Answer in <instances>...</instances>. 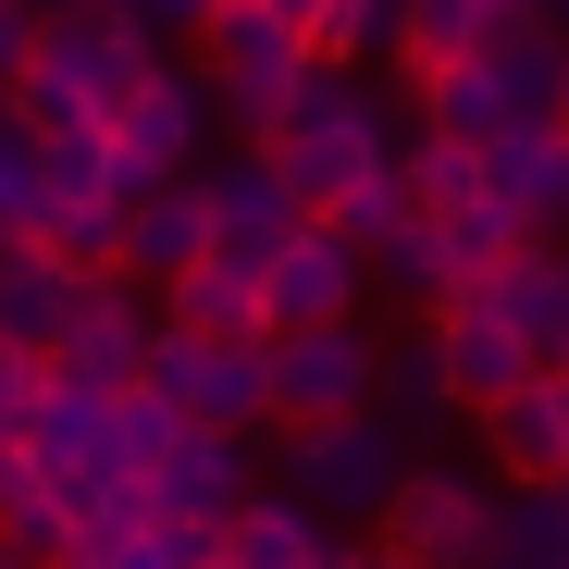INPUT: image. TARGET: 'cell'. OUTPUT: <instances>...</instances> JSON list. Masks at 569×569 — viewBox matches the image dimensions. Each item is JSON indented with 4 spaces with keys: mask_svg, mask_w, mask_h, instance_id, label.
Wrapping results in <instances>:
<instances>
[{
    "mask_svg": "<svg viewBox=\"0 0 569 569\" xmlns=\"http://www.w3.org/2000/svg\"><path fill=\"white\" fill-rule=\"evenodd\" d=\"M397 13H409V0H335V13L310 26V50L322 62H371V50H397Z\"/></svg>",
    "mask_w": 569,
    "mask_h": 569,
    "instance_id": "obj_32",
    "label": "cell"
},
{
    "mask_svg": "<svg viewBox=\"0 0 569 569\" xmlns=\"http://www.w3.org/2000/svg\"><path fill=\"white\" fill-rule=\"evenodd\" d=\"M545 124H569V74H557V112H545Z\"/></svg>",
    "mask_w": 569,
    "mask_h": 569,
    "instance_id": "obj_41",
    "label": "cell"
},
{
    "mask_svg": "<svg viewBox=\"0 0 569 569\" xmlns=\"http://www.w3.org/2000/svg\"><path fill=\"white\" fill-rule=\"evenodd\" d=\"M371 371H385V347H371L359 322H284L272 335V421H347L371 409Z\"/></svg>",
    "mask_w": 569,
    "mask_h": 569,
    "instance_id": "obj_8",
    "label": "cell"
},
{
    "mask_svg": "<svg viewBox=\"0 0 569 569\" xmlns=\"http://www.w3.org/2000/svg\"><path fill=\"white\" fill-rule=\"evenodd\" d=\"M199 74H211V112L223 124H248V137H272L284 112H298V87H310V26L298 13H272V0H223V13L199 26Z\"/></svg>",
    "mask_w": 569,
    "mask_h": 569,
    "instance_id": "obj_3",
    "label": "cell"
},
{
    "mask_svg": "<svg viewBox=\"0 0 569 569\" xmlns=\"http://www.w3.org/2000/svg\"><path fill=\"white\" fill-rule=\"evenodd\" d=\"M409 470V433L385 409H347V421H298L284 433V496H310L322 520H371Z\"/></svg>",
    "mask_w": 569,
    "mask_h": 569,
    "instance_id": "obj_5",
    "label": "cell"
},
{
    "mask_svg": "<svg viewBox=\"0 0 569 569\" xmlns=\"http://www.w3.org/2000/svg\"><path fill=\"white\" fill-rule=\"evenodd\" d=\"M260 149H272V173H284V186H298V211H310V223H335L359 186H385V173H397V137H385V112L347 87V62H310L298 112H284Z\"/></svg>",
    "mask_w": 569,
    "mask_h": 569,
    "instance_id": "obj_2",
    "label": "cell"
},
{
    "mask_svg": "<svg viewBox=\"0 0 569 569\" xmlns=\"http://www.w3.org/2000/svg\"><path fill=\"white\" fill-rule=\"evenodd\" d=\"M322 545H335V532H322L310 496H260V483H248V496L223 508V569H322Z\"/></svg>",
    "mask_w": 569,
    "mask_h": 569,
    "instance_id": "obj_20",
    "label": "cell"
},
{
    "mask_svg": "<svg viewBox=\"0 0 569 569\" xmlns=\"http://www.w3.org/2000/svg\"><path fill=\"white\" fill-rule=\"evenodd\" d=\"M483 62H496V87H508V112L532 124V112H557V74H569V38H557V26L532 13V26H508V38L483 50Z\"/></svg>",
    "mask_w": 569,
    "mask_h": 569,
    "instance_id": "obj_27",
    "label": "cell"
},
{
    "mask_svg": "<svg viewBox=\"0 0 569 569\" xmlns=\"http://www.w3.org/2000/svg\"><path fill=\"white\" fill-rule=\"evenodd\" d=\"M322 569H397L385 545H322Z\"/></svg>",
    "mask_w": 569,
    "mask_h": 569,
    "instance_id": "obj_37",
    "label": "cell"
},
{
    "mask_svg": "<svg viewBox=\"0 0 569 569\" xmlns=\"http://www.w3.org/2000/svg\"><path fill=\"white\" fill-rule=\"evenodd\" d=\"M26 50H38V13H13V0H0V87L26 74Z\"/></svg>",
    "mask_w": 569,
    "mask_h": 569,
    "instance_id": "obj_36",
    "label": "cell"
},
{
    "mask_svg": "<svg viewBox=\"0 0 569 569\" xmlns=\"http://www.w3.org/2000/svg\"><path fill=\"white\" fill-rule=\"evenodd\" d=\"M433 347H446L458 409H496L508 385H532V347H520V322L496 310V284H446V298H433Z\"/></svg>",
    "mask_w": 569,
    "mask_h": 569,
    "instance_id": "obj_11",
    "label": "cell"
},
{
    "mask_svg": "<svg viewBox=\"0 0 569 569\" xmlns=\"http://www.w3.org/2000/svg\"><path fill=\"white\" fill-rule=\"evenodd\" d=\"M397 569H409V557H397Z\"/></svg>",
    "mask_w": 569,
    "mask_h": 569,
    "instance_id": "obj_45",
    "label": "cell"
},
{
    "mask_svg": "<svg viewBox=\"0 0 569 569\" xmlns=\"http://www.w3.org/2000/svg\"><path fill=\"white\" fill-rule=\"evenodd\" d=\"M359 284H371L359 236H347V223H298V236L260 260V322H272V335H284V322H359Z\"/></svg>",
    "mask_w": 569,
    "mask_h": 569,
    "instance_id": "obj_10",
    "label": "cell"
},
{
    "mask_svg": "<svg viewBox=\"0 0 569 569\" xmlns=\"http://www.w3.org/2000/svg\"><path fill=\"white\" fill-rule=\"evenodd\" d=\"M483 199H508L532 236L545 223H569V124H508V137H483Z\"/></svg>",
    "mask_w": 569,
    "mask_h": 569,
    "instance_id": "obj_16",
    "label": "cell"
},
{
    "mask_svg": "<svg viewBox=\"0 0 569 569\" xmlns=\"http://www.w3.org/2000/svg\"><path fill=\"white\" fill-rule=\"evenodd\" d=\"M199 186H211V260H236V272H260L284 236L310 223V211H298V186L272 173V149H236V161H211Z\"/></svg>",
    "mask_w": 569,
    "mask_h": 569,
    "instance_id": "obj_12",
    "label": "cell"
},
{
    "mask_svg": "<svg viewBox=\"0 0 569 569\" xmlns=\"http://www.w3.org/2000/svg\"><path fill=\"white\" fill-rule=\"evenodd\" d=\"M433 236H446V284H483V272H508V248L532 236L508 199H470V211H433Z\"/></svg>",
    "mask_w": 569,
    "mask_h": 569,
    "instance_id": "obj_29",
    "label": "cell"
},
{
    "mask_svg": "<svg viewBox=\"0 0 569 569\" xmlns=\"http://www.w3.org/2000/svg\"><path fill=\"white\" fill-rule=\"evenodd\" d=\"M557 496H569V470H557Z\"/></svg>",
    "mask_w": 569,
    "mask_h": 569,
    "instance_id": "obj_42",
    "label": "cell"
},
{
    "mask_svg": "<svg viewBox=\"0 0 569 569\" xmlns=\"http://www.w3.org/2000/svg\"><path fill=\"white\" fill-rule=\"evenodd\" d=\"M272 13H298V26H322V13H335V0H272Z\"/></svg>",
    "mask_w": 569,
    "mask_h": 569,
    "instance_id": "obj_38",
    "label": "cell"
},
{
    "mask_svg": "<svg viewBox=\"0 0 569 569\" xmlns=\"http://www.w3.org/2000/svg\"><path fill=\"white\" fill-rule=\"evenodd\" d=\"M26 236L50 260H74V272H124V199H38Z\"/></svg>",
    "mask_w": 569,
    "mask_h": 569,
    "instance_id": "obj_26",
    "label": "cell"
},
{
    "mask_svg": "<svg viewBox=\"0 0 569 569\" xmlns=\"http://www.w3.org/2000/svg\"><path fill=\"white\" fill-rule=\"evenodd\" d=\"M470 569H569V496L557 483H496V520H483Z\"/></svg>",
    "mask_w": 569,
    "mask_h": 569,
    "instance_id": "obj_21",
    "label": "cell"
},
{
    "mask_svg": "<svg viewBox=\"0 0 569 569\" xmlns=\"http://www.w3.org/2000/svg\"><path fill=\"white\" fill-rule=\"evenodd\" d=\"M186 260H211V186H199V173L137 186V199H124V272H137V284H173Z\"/></svg>",
    "mask_w": 569,
    "mask_h": 569,
    "instance_id": "obj_15",
    "label": "cell"
},
{
    "mask_svg": "<svg viewBox=\"0 0 569 569\" xmlns=\"http://www.w3.org/2000/svg\"><path fill=\"white\" fill-rule=\"evenodd\" d=\"M38 199H124L112 186V124H38Z\"/></svg>",
    "mask_w": 569,
    "mask_h": 569,
    "instance_id": "obj_28",
    "label": "cell"
},
{
    "mask_svg": "<svg viewBox=\"0 0 569 569\" xmlns=\"http://www.w3.org/2000/svg\"><path fill=\"white\" fill-rule=\"evenodd\" d=\"M470 421L496 433V483H557L569 470V371H532V385H508Z\"/></svg>",
    "mask_w": 569,
    "mask_h": 569,
    "instance_id": "obj_14",
    "label": "cell"
},
{
    "mask_svg": "<svg viewBox=\"0 0 569 569\" xmlns=\"http://www.w3.org/2000/svg\"><path fill=\"white\" fill-rule=\"evenodd\" d=\"M483 284H496V310L520 322L532 371H569V248L520 236V248H508V272H483Z\"/></svg>",
    "mask_w": 569,
    "mask_h": 569,
    "instance_id": "obj_17",
    "label": "cell"
},
{
    "mask_svg": "<svg viewBox=\"0 0 569 569\" xmlns=\"http://www.w3.org/2000/svg\"><path fill=\"white\" fill-rule=\"evenodd\" d=\"M13 13H38V26H50V13H87V0H13Z\"/></svg>",
    "mask_w": 569,
    "mask_h": 569,
    "instance_id": "obj_39",
    "label": "cell"
},
{
    "mask_svg": "<svg viewBox=\"0 0 569 569\" xmlns=\"http://www.w3.org/2000/svg\"><path fill=\"white\" fill-rule=\"evenodd\" d=\"M161 74V38L124 13V0H87V13H50L26 74H13V112L26 124H112L137 87Z\"/></svg>",
    "mask_w": 569,
    "mask_h": 569,
    "instance_id": "obj_1",
    "label": "cell"
},
{
    "mask_svg": "<svg viewBox=\"0 0 569 569\" xmlns=\"http://www.w3.org/2000/svg\"><path fill=\"white\" fill-rule=\"evenodd\" d=\"M26 446H38L50 483H100V470H112V397L74 385V371H50V397H38V421H26Z\"/></svg>",
    "mask_w": 569,
    "mask_h": 569,
    "instance_id": "obj_19",
    "label": "cell"
},
{
    "mask_svg": "<svg viewBox=\"0 0 569 569\" xmlns=\"http://www.w3.org/2000/svg\"><path fill=\"white\" fill-rule=\"evenodd\" d=\"M371 409H385V421H397V433L421 446V433H433V421L458 409V385H446V347H433V335H421V347H397L385 371H371Z\"/></svg>",
    "mask_w": 569,
    "mask_h": 569,
    "instance_id": "obj_25",
    "label": "cell"
},
{
    "mask_svg": "<svg viewBox=\"0 0 569 569\" xmlns=\"http://www.w3.org/2000/svg\"><path fill=\"white\" fill-rule=\"evenodd\" d=\"M483 520H496V483H483V470H433V458H409L397 496L371 508V545L409 557V569H470V557H483Z\"/></svg>",
    "mask_w": 569,
    "mask_h": 569,
    "instance_id": "obj_6",
    "label": "cell"
},
{
    "mask_svg": "<svg viewBox=\"0 0 569 569\" xmlns=\"http://www.w3.org/2000/svg\"><path fill=\"white\" fill-rule=\"evenodd\" d=\"M74 298H87V272L74 260H50L38 236H13L0 248V347H62V322H74Z\"/></svg>",
    "mask_w": 569,
    "mask_h": 569,
    "instance_id": "obj_18",
    "label": "cell"
},
{
    "mask_svg": "<svg viewBox=\"0 0 569 569\" xmlns=\"http://www.w3.org/2000/svg\"><path fill=\"white\" fill-rule=\"evenodd\" d=\"M26 223H38V124L0 87V236H26Z\"/></svg>",
    "mask_w": 569,
    "mask_h": 569,
    "instance_id": "obj_31",
    "label": "cell"
},
{
    "mask_svg": "<svg viewBox=\"0 0 569 569\" xmlns=\"http://www.w3.org/2000/svg\"><path fill=\"white\" fill-rule=\"evenodd\" d=\"M0 248H13V236H0Z\"/></svg>",
    "mask_w": 569,
    "mask_h": 569,
    "instance_id": "obj_43",
    "label": "cell"
},
{
    "mask_svg": "<svg viewBox=\"0 0 569 569\" xmlns=\"http://www.w3.org/2000/svg\"><path fill=\"white\" fill-rule=\"evenodd\" d=\"M173 433H186V421H173L149 385H124V397H112V470H137V483H149V458H161Z\"/></svg>",
    "mask_w": 569,
    "mask_h": 569,
    "instance_id": "obj_33",
    "label": "cell"
},
{
    "mask_svg": "<svg viewBox=\"0 0 569 569\" xmlns=\"http://www.w3.org/2000/svg\"><path fill=\"white\" fill-rule=\"evenodd\" d=\"M199 137H211V74H199V62H161L137 100L112 112V186L137 199V186L199 173Z\"/></svg>",
    "mask_w": 569,
    "mask_h": 569,
    "instance_id": "obj_7",
    "label": "cell"
},
{
    "mask_svg": "<svg viewBox=\"0 0 569 569\" xmlns=\"http://www.w3.org/2000/svg\"><path fill=\"white\" fill-rule=\"evenodd\" d=\"M149 335H161V298H137V272H87V298H74V322H62L50 371H74V385L124 397L137 371H149Z\"/></svg>",
    "mask_w": 569,
    "mask_h": 569,
    "instance_id": "obj_9",
    "label": "cell"
},
{
    "mask_svg": "<svg viewBox=\"0 0 569 569\" xmlns=\"http://www.w3.org/2000/svg\"><path fill=\"white\" fill-rule=\"evenodd\" d=\"M409 87H421V124H433V137H470V149H483V137H508V124H520L483 50H458V62H421Z\"/></svg>",
    "mask_w": 569,
    "mask_h": 569,
    "instance_id": "obj_22",
    "label": "cell"
},
{
    "mask_svg": "<svg viewBox=\"0 0 569 569\" xmlns=\"http://www.w3.org/2000/svg\"><path fill=\"white\" fill-rule=\"evenodd\" d=\"M532 13H545V26H557V38H569V0H532Z\"/></svg>",
    "mask_w": 569,
    "mask_h": 569,
    "instance_id": "obj_40",
    "label": "cell"
},
{
    "mask_svg": "<svg viewBox=\"0 0 569 569\" xmlns=\"http://www.w3.org/2000/svg\"><path fill=\"white\" fill-rule=\"evenodd\" d=\"M211 569H223V557H211Z\"/></svg>",
    "mask_w": 569,
    "mask_h": 569,
    "instance_id": "obj_44",
    "label": "cell"
},
{
    "mask_svg": "<svg viewBox=\"0 0 569 569\" xmlns=\"http://www.w3.org/2000/svg\"><path fill=\"white\" fill-rule=\"evenodd\" d=\"M124 13H137V26L161 38V50H173V38H199V26L223 13V0H124Z\"/></svg>",
    "mask_w": 569,
    "mask_h": 569,
    "instance_id": "obj_35",
    "label": "cell"
},
{
    "mask_svg": "<svg viewBox=\"0 0 569 569\" xmlns=\"http://www.w3.org/2000/svg\"><path fill=\"white\" fill-rule=\"evenodd\" d=\"M161 322H199V335H272V322H260V272H236V260H186V272L161 284Z\"/></svg>",
    "mask_w": 569,
    "mask_h": 569,
    "instance_id": "obj_24",
    "label": "cell"
},
{
    "mask_svg": "<svg viewBox=\"0 0 569 569\" xmlns=\"http://www.w3.org/2000/svg\"><path fill=\"white\" fill-rule=\"evenodd\" d=\"M397 173H409V199H421V211H470V199H483V149H470V137H433V124L409 137Z\"/></svg>",
    "mask_w": 569,
    "mask_h": 569,
    "instance_id": "obj_30",
    "label": "cell"
},
{
    "mask_svg": "<svg viewBox=\"0 0 569 569\" xmlns=\"http://www.w3.org/2000/svg\"><path fill=\"white\" fill-rule=\"evenodd\" d=\"M236 496H248V433H223V421H186L149 458V508L161 520H223Z\"/></svg>",
    "mask_w": 569,
    "mask_h": 569,
    "instance_id": "obj_13",
    "label": "cell"
},
{
    "mask_svg": "<svg viewBox=\"0 0 569 569\" xmlns=\"http://www.w3.org/2000/svg\"><path fill=\"white\" fill-rule=\"evenodd\" d=\"M38 397H50V359H38V347H0V433H26Z\"/></svg>",
    "mask_w": 569,
    "mask_h": 569,
    "instance_id": "obj_34",
    "label": "cell"
},
{
    "mask_svg": "<svg viewBox=\"0 0 569 569\" xmlns=\"http://www.w3.org/2000/svg\"><path fill=\"white\" fill-rule=\"evenodd\" d=\"M137 385H149L173 421H223V433H260V421H272V335H199V322H161Z\"/></svg>",
    "mask_w": 569,
    "mask_h": 569,
    "instance_id": "obj_4",
    "label": "cell"
},
{
    "mask_svg": "<svg viewBox=\"0 0 569 569\" xmlns=\"http://www.w3.org/2000/svg\"><path fill=\"white\" fill-rule=\"evenodd\" d=\"M508 26H532V0H409L397 13V62H458V50H496Z\"/></svg>",
    "mask_w": 569,
    "mask_h": 569,
    "instance_id": "obj_23",
    "label": "cell"
}]
</instances>
